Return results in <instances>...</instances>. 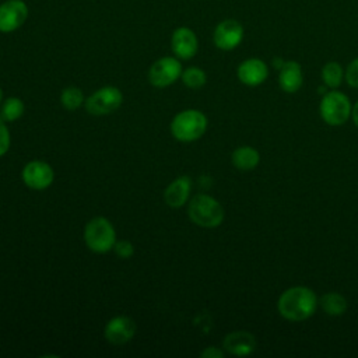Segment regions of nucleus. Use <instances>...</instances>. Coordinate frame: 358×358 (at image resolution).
I'll use <instances>...</instances> for the list:
<instances>
[{
    "label": "nucleus",
    "mask_w": 358,
    "mask_h": 358,
    "mask_svg": "<svg viewBox=\"0 0 358 358\" xmlns=\"http://www.w3.org/2000/svg\"><path fill=\"white\" fill-rule=\"evenodd\" d=\"M24 183L34 190H43L53 182V169L43 161H31L22 169Z\"/></svg>",
    "instance_id": "nucleus-10"
},
{
    "label": "nucleus",
    "mask_w": 358,
    "mask_h": 358,
    "mask_svg": "<svg viewBox=\"0 0 358 358\" xmlns=\"http://www.w3.org/2000/svg\"><path fill=\"white\" fill-rule=\"evenodd\" d=\"M10 147V133L6 124L0 120V157L8 151Z\"/></svg>",
    "instance_id": "nucleus-25"
},
{
    "label": "nucleus",
    "mask_w": 358,
    "mask_h": 358,
    "mask_svg": "<svg viewBox=\"0 0 358 358\" xmlns=\"http://www.w3.org/2000/svg\"><path fill=\"white\" fill-rule=\"evenodd\" d=\"M190 220L203 228H215L224 220L222 206L208 194H196L187 208Z\"/></svg>",
    "instance_id": "nucleus-2"
},
{
    "label": "nucleus",
    "mask_w": 358,
    "mask_h": 358,
    "mask_svg": "<svg viewBox=\"0 0 358 358\" xmlns=\"http://www.w3.org/2000/svg\"><path fill=\"white\" fill-rule=\"evenodd\" d=\"M192 189V180L189 176H179L164 192V199L169 207H182L189 197Z\"/></svg>",
    "instance_id": "nucleus-15"
},
{
    "label": "nucleus",
    "mask_w": 358,
    "mask_h": 358,
    "mask_svg": "<svg viewBox=\"0 0 358 358\" xmlns=\"http://www.w3.org/2000/svg\"><path fill=\"white\" fill-rule=\"evenodd\" d=\"M1 98H3V91H1V88H0V102H1Z\"/></svg>",
    "instance_id": "nucleus-28"
},
{
    "label": "nucleus",
    "mask_w": 358,
    "mask_h": 358,
    "mask_svg": "<svg viewBox=\"0 0 358 358\" xmlns=\"http://www.w3.org/2000/svg\"><path fill=\"white\" fill-rule=\"evenodd\" d=\"M113 249H115L116 255L119 257H122V259H129L134 253V248H133V245L129 241H117L115 243Z\"/></svg>",
    "instance_id": "nucleus-23"
},
{
    "label": "nucleus",
    "mask_w": 358,
    "mask_h": 358,
    "mask_svg": "<svg viewBox=\"0 0 358 358\" xmlns=\"http://www.w3.org/2000/svg\"><path fill=\"white\" fill-rule=\"evenodd\" d=\"M343 69L336 62H329L322 69V80L330 88H337L343 80Z\"/></svg>",
    "instance_id": "nucleus-20"
},
{
    "label": "nucleus",
    "mask_w": 358,
    "mask_h": 358,
    "mask_svg": "<svg viewBox=\"0 0 358 358\" xmlns=\"http://www.w3.org/2000/svg\"><path fill=\"white\" fill-rule=\"evenodd\" d=\"M84 241L92 252L105 253L113 249L116 243V232L109 220L105 217H95L90 220L84 228Z\"/></svg>",
    "instance_id": "nucleus-4"
},
{
    "label": "nucleus",
    "mask_w": 358,
    "mask_h": 358,
    "mask_svg": "<svg viewBox=\"0 0 358 358\" xmlns=\"http://www.w3.org/2000/svg\"><path fill=\"white\" fill-rule=\"evenodd\" d=\"M317 306L315 292L308 287H292L285 289L278 298V312L291 322H301L310 317Z\"/></svg>",
    "instance_id": "nucleus-1"
},
{
    "label": "nucleus",
    "mask_w": 358,
    "mask_h": 358,
    "mask_svg": "<svg viewBox=\"0 0 358 358\" xmlns=\"http://www.w3.org/2000/svg\"><path fill=\"white\" fill-rule=\"evenodd\" d=\"M28 18V7L22 0H7L0 4V32L8 34L20 27Z\"/></svg>",
    "instance_id": "nucleus-8"
},
{
    "label": "nucleus",
    "mask_w": 358,
    "mask_h": 358,
    "mask_svg": "<svg viewBox=\"0 0 358 358\" xmlns=\"http://www.w3.org/2000/svg\"><path fill=\"white\" fill-rule=\"evenodd\" d=\"M182 64L178 59L166 56L158 59L148 70V81L157 88L173 84L182 76Z\"/></svg>",
    "instance_id": "nucleus-7"
},
{
    "label": "nucleus",
    "mask_w": 358,
    "mask_h": 358,
    "mask_svg": "<svg viewBox=\"0 0 358 358\" xmlns=\"http://www.w3.org/2000/svg\"><path fill=\"white\" fill-rule=\"evenodd\" d=\"M243 39V27L236 20L221 21L213 34V41L215 46L221 50L235 49Z\"/></svg>",
    "instance_id": "nucleus-9"
},
{
    "label": "nucleus",
    "mask_w": 358,
    "mask_h": 358,
    "mask_svg": "<svg viewBox=\"0 0 358 358\" xmlns=\"http://www.w3.org/2000/svg\"><path fill=\"white\" fill-rule=\"evenodd\" d=\"M322 119L330 126L344 124L351 115V103L345 94L340 91L327 92L319 106Z\"/></svg>",
    "instance_id": "nucleus-5"
},
{
    "label": "nucleus",
    "mask_w": 358,
    "mask_h": 358,
    "mask_svg": "<svg viewBox=\"0 0 358 358\" xmlns=\"http://www.w3.org/2000/svg\"><path fill=\"white\" fill-rule=\"evenodd\" d=\"M24 109H25L24 102L20 98H15V96L7 98L1 106L0 119L4 122H14L22 116Z\"/></svg>",
    "instance_id": "nucleus-19"
},
{
    "label": "nucleus",
    "mask_w": 358,
    "mask_h": 358,
    "mask_svg": "<svg viewBox=\"0 0 358 358\" xmlns=\"http://www.w3.org/2000/svg\"><path fill=\"white\" fill-rule=\"evenodd\" d=\"M351 115H352V120H354L355 126L358 127V102L354 105V108L351 110Z\"/></svg>",
    "instance_id": "nucleus-27"
},
{
    "label": "nucleus",
    "mask_w": 358,
    "mask_h": 358,
    "mask_svg": "<svg viewBox=\"0 0 358 358\" xmlns=\"http://www.w3.org/2000/svg\"><path fill=\"white\" fill-rule=\"evenodd\" d=\"M60 102L67 110H76L84 102L83 91L78 87H67L60 95Z\"/></svg>",
    "instance_id": "nucleus-21"
},
{
    "label": "nucleus",
    "mask_w": 358,
    "mask_h": 358,
    "mask_svg": "<svg viewBox=\"0 0 358 358\" xmlns=\"http://www.w3.org/2000/svg\"><path fill=\"white\" fill-rule=\"evenodd\" d=\"M136 333V323L127 316H116L105 326V338L115 345L126 344Z\"/></svg>",
    "instance_id": "nucleus-12"
},
{
    "label": "nucleus",
    "mask_w": 358,
    "mask_h": 358,
    "mask_svg": "<svg viewBox=\"0 0 358 358\" xmlns=\"http://www.w3.org/2000/svg\"><path fill=\"white\" fill-rule=\"evenodd\" d=\"M320 305L323 310L330 316H340L347 309V301L343 295L337 292H327L320 298Z\"/></svg>",
    "instance_id": "nucleus-18"
},
{
    "label": "nucleus",
    "mask_w": 358,
    "mask_h": 358,
    "mask_svg": "<svg viewBox=\"0 0 358 358\" xmlns=\"http://www.w3.org/2000/svg\"><path fill=\"white\" fill-rule=\"evenodd\" d=\"M260 161V155L257 150L249 145H243L236 148L232 152V164L239 171H252Z\"/></svg>",
    "instance_id": "nucleus-17"
},
{
    "label": "nucleus",
    "mask_w": 358,
    "mask_h": 358,
    "mask_svg": "<svg viewBox=\"0 0 358 358\" xmlns=\"http://www.w3.org/2000/svg\"><path fill=\"white\" fill-rule=\"evenodd\" d=\"M171 48L175 56L179 59H192L199 49V41L196 34L187 27H179L173 31L171 38Z\"/></svg>",
    "instance_id": "nucleus-11"
},
{
    "label": "nucleus",
    "mask_w": 358,
    "mask_h": 358,
    "mask_svg": "<svg viewBox=\"0 0 358 358\" xmlns=\"http://www.w3.org/2000/svg\"><path fill=\"white\" fill-rule=\"evenodd\" d=\"M182 81L186 87L192 88V90H197V88H201L206 81H207V76L206 73L199 69V67H187L185 71H182Z\"/></svg>",
    "instance_id": "nucleus-22"
},
{
    "label": "nucleus",
    "mask_w": 358,
    "mask_h": 358,
    "mask_svg": "<svg viewBox=\"0 0 358 358\" xmlns=\"http://www.w3.org/2000/svg\"><path fill=\"white\" fill-rule=\"evenodd\" d=\"M201 358H222L224 352L221 350H218L217 347H207L206 350H203L200 352Z\"/></svg>",
    "instance_id": "nucleus-26"
},
{
    "label": "nucleus",
    "mask_w": 358,
    "mask_h": 358,
    "mask_svg": "<svg viewBox=\"0 0 358 358\" xmlns=\"http://www.w3.org/2000/svg\"><path fill=\"white\" fill-rule=\"evenodd\" d=\"M302 69L296 62H284L278 73V84L285 92H296L302 85Z\"/></svg>",
    "instance_id": "nucleus-16"
},
{
    "label": "nucleus",
    "mask_w": 358,
    "mask_h": 358,
    "mask_svg": "<svg viewBox=\"0 0 358 358\" xmlns=\"http://www.w3.org/2000/svg\"><path fill=\"white\" fill-rule=\"evenodd\" d=\"M222 345L229 354L243 357L255 351L256 338L249 331H232L227 334V337L222 341Z\"/></svg>",
    "instance_id": "nucleus-14"
},
{
    "label": "nucleus",
    "mask_w": 358,
    "mask_h": 358,
    "mask_svg": "<svg viewBox=\"0 0 358 358\" xmlns=\"http://www.w3.org/2000/svg\"><path fill=\"white\" fill-rule=\"evenodd\" d=\"M345 80L351 87L358 88V57L348 64L345 70Z\"/></svg>",
    "instance_id": "nucleus-24"
},
{
    "label": "nucleus",
    "mask_w": 358,
    "mask_h": 358,
    "mask_svg": "<svg viewBox=\"0 0 358 358\" xmlns=\"http://www.w3.org/2000/svg\"><path fill=\"white\" fill-rule=\"evenodd\" d=\"M207 130V117L196 109L179 112L171 123V133L179 141H194Z\"/></svg>",
    "instance_id": "nucleus-3"
},
{
    "label": "nucleus",
    "mask_w": 358,
    "mask_h": 358,
    "mask_svg": "<svg viewBox=\"0 0 358 358\" xmlns=\"http://www.w3.org/2000/svg\"><path fill=\"white\" fill-rule=\"evenodd\" d=\"M122 101H123V95L120 90L116 87L108 85L95 91L85 101V109L88 113L95 116L109 115L122 105Z\"/></svg>",
    "instance_id": "nucleus-6"
},
{
    "label": "nucleus",
    "mask_w": 358,
    "mask_h": 358,
    "mask_svg": "<svg viewBox=\"0 0 358 358\" xmlns=\"http://www.w3.org/2000/svg\"><path fill=\"white\" fill-rule=\"evenodd\" d=\"M238 78L241 83L250 85V87H256L260 85L262 83H264V80L268 76V69L267 64L256 57L243 60L239 67H238Z\"/></svg>",
    "instance_id": "nucleus-13"
}]
</instances>
